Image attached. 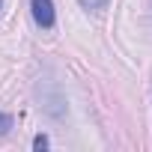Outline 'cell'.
Returning a JSON list of instances; mask_svg holds the SVG:
<instances>
[{
  "label": "cell",
  "mask_w": 152,
  "mask_h": 152,
  "mask_svg": "<svg viewBox=\"0 0 152 152\" xmlns=\"http://www.w3.org/2000/svg\"><path fill=\"white\" fill-rule=\"evenodd\" d=\"M30 9H33V18H36L39 27H45V30L54 27V3L51 0H33Z\"/></svg>",
  "instance_id": "cell-1"
},
{
  "label": "cell",
  "mask_w": 152,
  "mask_h": 152,
  "mask_svg": "<svg viewBox=\"0 0 152 152\" xmlns=\"http://www.w3.org/2000/svg\"><path fill=\"white\" fill-rule=\"evenodd\" d=\"M9 128H12V116L9 113H0V137H6Z\"/></svg>",
  "instance_id": "cell-2"
},
{
  "label": "cell",
  "mask_w": 152,
  "mask_h": 152,
  "mask_svg": "<svg viewBox=\"0 0 152 152\" xmlns=\"http://www.w3.org/2000/svg\"><path fill=\"white\" fill-rule=\"evenodd\" d=\"M78 3H81V6H87V9H102L107 0H78Z\"/></svg>",
  "instance_id": "cell-3"
},
{
  "label": "cell",
  "mask_w": 152,
  "mask_h": 152,
  "mask_svg": "<svg viewBox=\"0 0 152 152\" xmlns=\"http://www.w3.org/2000/svg\"><path fill=\"white\" fill-rule=\"evenodd\" d=\"M33 146H36V149H48V137H45V134H39V137L33 140Z\"/></svg>",
  "instance_id": "cell-4"
},
{
  "label": "cell",
  "mask_w": 152,
  "mask_h": 152,
  "mask_svg": "<svg viewBox=\"0 0 152 152\" xmlns=\"http://www.w3.org/2000/svg\"><path fill=\"white\" fill-rule=\"evenodd\" d=\"M0 6H3V0H0Z\"/></svg>",
  "instance_id": "cell-5"
}]
</instances>
